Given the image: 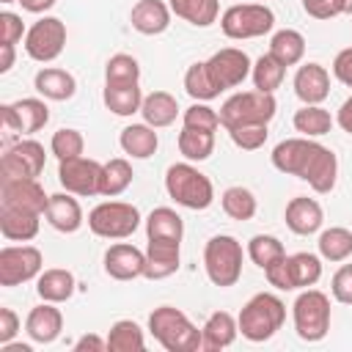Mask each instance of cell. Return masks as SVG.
I'll use <instances>...</instances> for the list:
<instances>
[{
	"label": "cell",
	"instance_id": "48",
	"mask_svg": "<svg viewBox=\"0 0 352 352\" xmlns=\"http://www.w3.org/2000/svg\"><path fill=\"white\" fill-rule=\"evenodd\" d=\"M330 292L338 302L352 305V264H344V267L336 270V275L330 280Z\"/></svg>",
	"mask_w": 352,
	"mask_h": 352
},
{
	"label": "cell",
	"instance_id": "55",
	"mask_svg": "<svg viewBox=\"0 0 352 352\" xmlns=\"http://www.w3.org/2000/svg\"><path fill=\"white\" fill-rule=\"evenodd\" d=\"M14 66V44H0V72L6 74Z\"/></svg>",
	"mask_w": 352,
	"mask_h": 352
},
{
	"label": "cell",
	"instance_id": "9",
	"mask_svg": "<svg viewBox=\"0 0 352 352\" xmlns=\"http://www.w3.org/2000/svg\"><path fill=\"white\" fill-rule=\"evenodd\" d=\"M272 25H275V14L261 3H239L226 8L220 16V28L228 38H256L270 33Z\"/></svg>",
	"mask_w": 352,
	"mask_h": 352
},
{
	"label": "cell",
	"instance_id": "18",
	"mask_svg": "<svg viewBox=\"0 0 352 352\" xmlns=\"http://www.w3.org/2000/svg\"><path fill=\"white\" fill-rule=\"evenodd\" d=\"M38 217H41V212L0 204V234L14 242H28L38 234V223H41Z\"/></svg>",
	"mask_w": 352,
	"mask_h": 352
},
{
	"label": "cell",
	"instance_id": "34",
	"mask_svg": "<svg viewBox=\"0 0 352 352\" xmlns=\"http://www.w3.org/2000/svg\"><path fill=\"white\" fill-rule=\"evenodd\" d=\"M143 330L132 319H118L107 333V349L110 352H143Z\"/></svg>",
	"mask_w": 352,
	"mask_h": 352
},
{
	"label": "cell",
	"instance_id": "44",
	"mask_svg": "<svg viewBox=\"0 0 352 352\" xmlns=\"http://www.w3.org/2000/svg\"><path fill=\"white\" fill-rule=\"evenodd\" d=\"M220 204L231 220H250L256 214V195L248 187H228L223 192Z\"/></svg>",
	"mask_w": 352,
	"mask_h": 352
},
{
	"label": "cell",
	"instance_id": "41",
	"mask_svg": "<svg viewBox=\"0 0 352 352\" xmlns=\"http://www.w3.org/2000/svg\"><path fill=\"white\" fill-rule=\"evenodd\" d=\"M250 74H253V85H256L258 91L275 94V88H280V82H283V77H286V66L278 63V60L267 52V55H261V58L253 63Z\"/></svg>",
	"mask_w": 352,
	"mask_h": 352
},
{
	"label": "cell",
	"instance_id": "53",
	"mask_svg": "<svg viewBox=\"0 0 352 352\" xmlns=\"http://www.w3.org/2000/svg\"><path fill=\"white\" fill-rule=\"evenodd\" d=\"M302 8L316 16V19H330L333 16V8H330V0H302Z\"/></svg>",
	"mask_w": 352,
	"mask_h": 352
},
{
	"label": "cell",
	"instance_id": "52",
	"mask_svg": "<svg viewBox=\"0 0 352 352\" xmlns=\"http://www.w3.org/2000/svg\"><path fill=\"white\" fill-rule=\"evenodd\" d=\"M102 349H107V341L94 333H85L74 341V352H102Z\"/></svg>",
	"mask_w": 352,
	"mask_h": 352
},
{
	"label": "cell",
	"instance_id": "40",
	"mask_svg": "<svg viewBox=\"0 0 352 352\" xmlns=\"http://www.w3.org/2000/svg\"><path fill=\"white\" fill-rule=\"evenodd\" d=\"M184 88H187V94H190L195 102H209V99L220 96V88L214 85V80H212V74H209V69H206V60H198V63H192V66L187 69V74H184Z\"/></svg>",
	"mask_w": 352,
	"mask_h": 352
},
{
	"label": "cell",
	"instance_id": "6",
	"mask_svg": "<svg viewBox=\"0 0 352 352\" xmlns=\"http://www.w3.org/2000/svg\"><path fill=\"white\" fill-rule=\"evenodd\" d=\"M204 267L214 286H234L242 275V245L228 234L212 236L204 248Z\"/></svg>",
	"mask_w": 352,
	"mask_h": 352
},
{
	"label": "cell",
	"instance_id": "21",
	"mask_svg": "<svg viewBox=\"0 0 352 352\" xmlns=\"http://www.w3.org/2000/svg\"><path fill=\"white\" fill-rule=\"evenodd\" d=\"M60 330H63V316L55 308V302H47V300L36 305L25 319V333L36 344H52L60 336Z\"/></svg>",
	"mask_w": 352,
	"mask_h": 352
},
{
	"label": "cell",
	"instance_id": "12",
	"mask_svg": "<svg viewBox=\"0 0 352 352\" xmlns=\"http://www.w3.org/2000/svg\"><path fill=\"white\" fill-rule=\"evenodd\" d=\"M47 154L38 140H19L0 157V179H36L44 170Z\"/></svg>",
	"mask_w": 352,
	"mask_h": 352
},
{
	"label": "cell",
	"instance_id": "28",
	"mask_svg": "<svg viewBox=\"0 0 352 352\" xmlns=\"http://www.w3.org/2000/svg\"><path fill=\"white\" fill-rule=\"evenodd\" d=\"M157 146H160V138L148 124H129L121 129V148L135 160H148L157 151Z\"/></svg>",
	"mask_w": 352,
	"mask_h": 352
},
{
	"label": "cell",
	"instance_id": "35",
	"mask_svg": "<svg viewBox=\"0 0 352 352\" xmlns=\"http://www.w3.org/2000/svg\"><path fill=\"white\" fill-rule=\"evenodd\" d=\"M170 11L195 28H209L217 19V0H170Z\"/></svg>",
	"mask_w": 352,
	"mask_h": 352
},
{
	"label": "cell",
	"instance_id": "19",
	"mask_svg": "<svg viewBox=\"0 0 352 352\" xmlns=\"http://www.w3.org/2000/svg\"><path fill=\"white\" fill-rule=\"evenodd\" d=\"M179 245L173 239H148L146 245V270L148 280H162L179 270Z\"/></svg>",
	"mask_w": 352,
	"mask_h": 352
},
{
	"label": "cell",
	"instance_id": "13",
	"mask_svg": "<svg viewBox=\"0 0 352 352\" xmlns=\"http://www.w3.org/2000/svg\"><path fill=\"white\" fill-rule=\"evenodd\" d=\"M58 182L63 184L66 192L72 195H99L102 184V165L91 157H72L60 160L58 165Z\"/></svg>",
	"mask_w": 352,
	"mask_h": 352
},
{
	"label": "cell",
	"instance_id": "56",
	"mask_svg": "<svg viewBox=\"0 0 352 352\" xmlns=\"http://www.w3.org/2000/svg\"><path fill=\"white\" fill-rule=\"evenodd\" d=\"M19 3H22L25 11H33V14H41V11L55 6V0H19Z\"/></svg>",
	"mask_w": 352,
	"mask_h": 352
},
{
	"label": "cell",
	"instance_id": "29",
	"mask_svg": "<svg viewBox=\"0 0 352 352\" xmlns=\"http://www.w3.org/2000/svg\"><path fill=\"white\" fill-rule=\"evenodd\" d=\"M286 275H289V289H308L322 278V261L314 253H294L286 256Z\"/></svg>",
	"mask_w": 352,
	"mask_h": 352
},
{
	"label": "cell",
	"instance_id": "59",
	"mask_svg": "<svg viewBox=\"0 0 352 352\" xmlns=\"http://www.w3.org/2000/svg\"><path fill=\"white\" fill-rule=\"evenodd\" d=\"M0 3H19V0H0Z\"/></svg>",
	"mask_w": 352,
	"mask_h": 352
},
{
	"label": "cell",
	"instance_id": "42",
	"mask_svg": "<svg viewBox=\"0 0 352 352\" xmlns=\"http://www.w3.org/2000/svg\"><path fill=\"white\" fill-rule=\"evenodd\" d=\"M248 256H250V261H253L256 267L267 270L272 261H278V258L286 256V248H283V242H280L278 236H272V234H256V236L248 242Z\"/></svg>",
	"mask_w": 352,
	"mask_h": 352
},
{
	"label": "cell",
	"instance_id": "43",
	"mask_svg": "<svg viewBox=\"0 0 352 352\" xmlns=\"http://www.w3.org/2000/svg\"><path fill=\"white\" fill-rule=\"evenodd\" d=\"M140 80V63L126 55V52H118L107 60L104 66V82L107 85H132Z\"/></svg>",
	"mask_w": 352,
	"mask_h": 352
},
{
	"label": "cell",
	"instance_id": "50",
	"mask_svg": "<svg viewBox=\"0 0 352 352\" xmlns=\"http://www.w3.org/2000/svg\"><path fill=\"white\" fill-rule=\"evenodd\" d=\"M333 74H336L346 88H352V47H346V50H341V52L336 55V60H333Z\"/></svg>",
	"mask_w": 352,
	"mask_h": 352
},
{
	"label": "cell",
	"instance_id": "58",
	"mask_svg": "<svg viewBox=\"0 0 352 352\" xmlns=\"http://www.w3.org/2000/svg\"><path fill=\"white\" fill-rule=\"evenodd\" d=\"M0 352H33V346H30V344H11V341H8V344H3Z\"/></svg>",
	"mask_w": 352,
	"mask_h": 352
},
{
	"label": "cell",
	"instance_id": "51",
	"mask_svg": "<svg viewBox=\"0 0 352 352\" xmlns=\"http://www.w3.org/2000/svg\"><path fill=\"white\" fill-rule=\"evenodd\" d=\"M19 330V316L11 308H0V344H8Z\"/></svg>",
	"mask_w": 352,
	"mask_h": 352
},
{
	"label": "cell",
	"instance_id": "49",
	"mask_svg": "<svg viewBox=\"0 0 352 352\" xmlns=\"http://www.w3.org/2000/svg\"><path fill=\"white\" fill-rule=\"evenodd\" d=\"M25 33L28 30H25V25H22V19L16 14H11V11L0 14V44H16Z\"/></svg>",
	"mask_w": 352,
	"mask_h": 352
},
{
	"label": "cell",
	"instance_id": "54",
	"mask_svg": "<svg viewBox=\"0 0 352 352\" xmlns=\"http://www.w3.org/2000/svg\"><path fill=\"white\" fill-rule=\"evenodd\" d=\"M336 121H338V126L344 129V132H349L352 135V96L338 107V116H336Z\"/></svg>",
	"mask_w": 352,
	"mask_h": 352
},
{
	"label": "cell",
	"instance_id": "2",
	"mask_svg": "<svg viewBox=\"0 0 352 352\" xmlns=\"http://www.w3.org/2000/svg\"><path fill=\"white\" fill-rule=\"evenodd\" d=\"M151 336L168 349V352H198L204 349V333L187 319L184 311L173 305H160L148 316Z\"/></svg>",
	"mask_w": 352,
	"mask_h": 352
},
{
	"label": "cell",
	"instance_id": "38",
	"mask_svg": "<svg viewBox=\"0 0 352 352\" xmlns=\"http://www.w3.org/2000/svg\"><path fill=\"white\" fill-rule=\"evenodd\" d=\"M294 129L305 138H319L333 129V116L319 104H305L294 113Z\"/></svg>",
	"mask_w": 352,
	"mask_h": 352
},
{
	"label": "cell",
	"instance_id": "27",
	"mask_svg": "<svg viewBox=\"0 0 352 352\" xmlns=\"http://www.w3.org/2000/svg\"><path fill=\"white\" fill-rule=\"evenodd\" d=\"M140 113L146 118L148 126L160 129V126H168L176 121L179 116V102L173 94L168 91H151L148 96H143V104H140Z\"/></svg>",
	"mask_w": 352,
	"mask_h": 352
},
{
	"label": "cell",
	"instance_id": "8",
	"mask_svg": "<svg viewBox=\"0 0 352 352\" xmlns=\"http://www.w3.org/2000/svg\"><path fill=\"white\" fill-rule=\"evenodd\" d=\"M294 327L302 341H322L330 330V300L319 289H305L294 300Z\"/></svg>",
	"mask_w": 352,
	"mask_h": 352
},
{
	"label": "cell",
	"instance_id": "16",
	"mask_svg": "<svg viewBox=\"0 0 352 352\" xmlns=\"http://www.w3.org/2000/svg\"><path fill=\"white\" fill-rule=\"evenodd\" d=\"M0 204H11L44 214L50 195L36 179H0Z\"/></svg>",
	"mask_w": 352,
	"mask_h": 352
},
{
	"label": "cell",
	"instance_id": "11",
	"mask_svg": "<svg viewBox=\"0 0 352 352\" xmlns=\"http://www.w3.org/2000/svg\"><path fill=\"white\" fill-rule=\"evenodd\" d=\"M44 258L33 245H8L0 250V286H19L41 275Z\"/></svg>",
	"mask_w": 352,
	"mask_h": 352
},
{
	"label": "cell",
	"instance_id": "36",
	"mask_svg": "<svg viewBox=\"0 0 352 352\" xmlns=\"http://www.w3.org/2000/svg\"><path fill=\"white\" fill-rule=\"evenodd\" d=\"M132 165L124 160V157H116L110 162L102 165V184H99V195H121L129 184H132Z\"/></svg>",
	"mask_w": 352,
	"mask_h": 352
},
{
	"label": "cell",
	"instance_id": "32",
	"mask_svg": "<svg viewBox=\"0 0 352 352\" xmlns=\"http://www.w3.org/2000/svg\"><path fill=\"white\" fill-rule=\"evenodd\" d=\"M146 236L148 239H173V242H182L184 236V223L182 217L168 209V206H157L148 217H146Z\"/></svg>",
	"mask_w": 352,
	"mask_h": 352
},
{
	"label": "cell",
	"instance_id": "1",
	"mask_svg": "<svg viewBox=\"0 0 352 352\" xmlns=\"http://www.w3.org/2000/svg\"><path fill=\"white\" fill-rule=\"evenodd\" d=\"M272 165L280 173L300 176L316 192H330L336 187L338 160H336V154L327 146H322V143H316L311 138H289V140H280L272 148Z\"/></svg>",
	"mask_w": 352,
	"mask_h": 352
},
{
	"label": "cell",
	"instance_id": "17",
	"mask_svg": "<svg viewBox=\"0 0 352 352\" xmlns=\"http://www.w3.org/2000/svg\"><path fill=\"white\" fill-rule=\"evenodd\" d=\"M146 270V253L135 245L118 242L104 250V272L116 280H132L140 278Z\"/></svg>",
	"mask_w": 352,
	"mask_h": 352
},
{
	"label": "cell",
	"instance_id": "30",
	"mask_svg": "<svg viewBox=\"0 0 352 352\" xmlns=\"http://www.w3.org/2000/svg\"><path fill=\"white\" fill-rule=\"evenodd\" d=\"M36 292L47 302H63L74 294V275L69 270H60V267L44 270L36 280Z\"/></svg>",
	"mask_w": 352,
	"mask_h": 352
},
{
	"label": "cell",
	"instance_id": "26",
	"mask_svg": "<svg viewBox=\"0 0 352 352\" xmlns=\"http://www.w3.org/2000/svg\"><path fill=\"white\" fill-rule=\"evenodd\" d=\"M201 333H204V349L217 352V349H226L234 344V338L239 333V322L228 311H214L206 319V324L201 327Z\"/></svg>",
	"mask_w": 352,
	"mask_h": 352
},
{
	"label": "cell",
	"instance_id": "7",
	"mask_svg": "<svg viewBox=\"0 0 352 352\" xmlns=\"http://www.w3.org/2000/svg\"><path fill=\"white\" fill-rule=\"evenodd\" d=\"M140 226L138 206L126 201H104L88 212V228L104 239H124Z\"/></svg>",
	"mask_w": 352,
	"mask_h": 352
},
{
	"label": "cell",
	"instance_id": "25",
	"mask_svg": "<svg viewBox=\"0 0 352 352\" xmlns=\"http://www.w3.org/2000/svg\"><path fill=\"white\" fill-rule=\"evenodd\" d=\"M33 85H36V91H38L44 99H52V102H66V99H72L74 91H77V80H74L66 69H55V66L36 72Z\"/></svg>",
	"mask_w": 352,
	"mask_h": 352
},
{
	"label": "cell",
	"instance_id": "45",
	"mask_svg": "<svg viewBox=\"0 0 352 352\" xmlns=\"http://www.w3.org/2000/svg\"><path fill=\"white\" fill-rule=\"evenodd\" d=\"M50 148H52V154L58 157V160H72V157H80L82 154V148H85V140H82V135L77 132V129H58L55 135H52V140H50Z\"/></svg>",
	"mask_w": 352,
	"mask_h": 352
},
{
	"label": "cell",
	"instance_id": "14",
	"mask_svg": "<svg viewBox=\"0 0 352 352\" xmlns=\"http://www.w3.org/2000/svg\"><path fill=\"white\" fill-rule=\"evenodd\" d=\"M206 69H209L214 85H217L220 91H226V88L242 85V80L250 74L253 66H250L248 52H242V50H236V47H226V50H217V52L206 60Z\"/></svg>",
	"mask_w": 352,
	"mask_h": 352
},
{
	"label": "cell",
	"instance_id": "37",
	"mask_svg": "<svg viewBox=\"0 0 352 352\" xmlns=\"http://www.w3.org/2000/svg\"><path fill=\"white\" fill-rule=\"evenodd\" d=\"M179 151H182L190 162L206 160V157L214 151V132L182 126V132H179Z\"/></svg>",
	"mask_w": 352,
	"mask_h": 352
},
{
	"label": "cell",
	"instance_id": "47",
	"mask_svg": "<svg viewBox=\"0 0 352 352\" xmlns=\"http://www.w3.org/2000/svg\"><path fill=\"white\" fill-rule=\"evenodd\" d=\"M184 126H192V129H206V132H214L220 126V113H214L212 107H206L204 102H195L184 110Z\"/></svg>",
	"mask_w": 352,
	"mask_h": 352
},
{
	"label": "cell",
	"instance_id": "33",
	"mask_svg": "<svg viewBox=\"0 0 352 352\" xmlns=\"http://www.w3.org/2000/svg\"><path fill=\"white\" fill-rule=\"evenodd\" d=\"M102 99H104V107L113 110L116 116H132L143 104V94H140L138 82H132V85H107L104 82Z\"/></svg>",
	"mask_w": 352,
	"mask_h": 352
},
{
	"label": "cell",
	"instance_id": "24",
	"mask_svg": "<svg viewBox=\"0 0 352 352\" xmlns=\"http://www.w3.org/2000/svg\"><path fill=\"white\" fill-rule=\"evenodd\" d=\"M44 217H47V223L55 231H63V234H74L82 226V209H80L77 198H72V192H55V195H50V204L44 209Z\"/></svg>",
	"mask_w": 352,
	"mask_h": 352
},
{
	"label": "cell",
	"instance_id": "3",
	"mask_svg": "<svg viewBox=\"0 0 352 352\" xmlns=\"http://www.w3.org/2000/svg\"><path fill=\"white\" fill-rule=\"evenodd\" d=\"M283 319H286V305L275 297V294H270V292H258V294H253L245 305H242V311H239V333L248 338V341H267V338H272L278 330H280V324H283Z\"/></svg>",
	"mask_w": 352,
	"mask_h": 352
},
{
	"label": "cell",
	"instance_id": "57",
	"mask_svg": "<svg viewBox=\"0 0 352 352\" xmlns=\"http://www.w3.org/2000/svg\"><path fill=\"white\" fill-rule=\"evenodd\" d=\"M330 8H333V16L352 14V0H330Z\"/></svg>",
	"mask_w": 352,
	"mask_h": 352
},
{
	"label": "cell",
	"instance_id": "4",
	"mask_svg": "<svg viewBox=\"0 0 352 352\" xmlns=\"http://www.w3.org/2000/svg\"><path fill=\"white\" fill-rule=\"evenodd\" d=\"M165 190L168 195L187 209H206L214 201V187L209 182L206 173H201L198 168H192L190 162H173L165 173Z\"/></svg>",
	"mask_w": 352,
	"mask_h": 352
},
{
	"label": "cell",
	"instance_id": "10",
	"mask_svg": "<svg viewBox=\"0 0 352 352\" xmlns=\"http://www.w3.org/2000/svg\"><path fill=\"white\" fill-rule=\"evenodd\" d=\"M63 47H66V25L58 16H44L36 25H30L25 33V52L38 63L55 60L63 52Z\"/></svg>",
	"mask_w": 352,
	"mask_h": 352
},
{
	"label": "cell",
	"instance_id": "39",
	"mask_svg": "<svg viewBox=\"0 0 352 352\" xmlns=\"http://www.w3.org/2000/svg\"><path fill=\"white\" fill-rule=\"evenodd\" d=\"M316 245H319V253L327 261H344V258L352 256V231L341 228V226H333V228L319 234Z\"/></svg>",
	"mask_w": 352,
	"mask_h": 352
},
{
	"label": "cell",
	"instance_id": "15",
	"mask_svg": "<svg viewBox=\"0 0 352 352\" xmlns=\"http://www.w3.org/2000/svg\"><path fill=\"white\" fill-rule=\"evenodd\" d=\"M0 118L6 129L33 135L50 121V107L41 99H16L0 107Z\"/></svg>",
	"mask_w": 352,
	"mask_h": 352
},
{
	"label": "cell",
	"instance_id": "22",
	"mask_svg": "<svg viewBox=\"0 0 352 352\" xmlns=\"http://www.w3.org/2000/svg\"><path fill=\"white\" fill-rule=\"evenodd\" d=\"M129 22L143 36H160L170 25V6H165L162 0H138L132 6Z\"/></svg>",
	"mask_w": 352,
	"mask_h": 352
},
{
	"label": "cell",
	"instance_id": "20",
	"mask_svg": "<svg viewBox=\"0 0 352 352\" xmlns=\"http://www.w3.org/2000/svg\"><path fill=\"white\" fill-rule=\"evenodd\" d=\"M294 94L305 104H319L330 94V74L322 63H302L294 74Z\"/></svg>",
	"mask_w": 352,
	"mask_h": 352
},
{
	"label": "cell",
	"instance_id": "31",
	"mask_svg": "<svg viewBox=\"0 0 352 352\" xmlns=\"http://www.w3.org/2000/svg\"><path fill=\"white\" fill-rule=\"evenodd\" d=\"M270 55L283 63V66H294L302 60L305 55V38L300 30H292V28H283L278 30L272 38H270Z\"/></svg>",
	"mask_w": 352,
	"mask_h": 352
},
{
	"label": "cell",
	"instance_id": "5",
	"mask_svg": "<svg viewBox=\"0 0 352 352\" xmlns=\"http://www.w3.org/2000/svg\"><path fill=\"white\" fill-rule=\"evenodd\" d=\"M275 96L267 91H242L223 102L220 107V124L226 129L242 126V124H270L275 116Z\"/></svg>",
	"mask_w": 352,
	"mask_h": 352
},
{
	"label": "cell",
	"instance_id": "46",
	"mask_svg": "<svg viewBox=\"0 0 352 352\" xmlns=\"http://www.w3.org/2000/svg\"><path fill=\"white\" fill-rule=\"evenodd\" d=\"M228 135H231V140L239 148L256 151V148H261L267 143V135L270 132H267V124H242V126H231Z\"/></svg>",
	"mask_w": 352,
	"mask_h": 352
},
{
	"label": "cell",
	"instance_id": "23",
	"mask_svg": "<svg viewBox=\"0 0 352 352\" xmlns=\"http://www.w3.org/2000/svg\"><path fill=\"white\" fill-rule=\"evenodd\" d=\"M322 220H324V212H322L319 201H314L308 195H297L286 204V226L300 236H308V234L319 231Z\"/></svg>",
	"mask_w": 352,
	"mask_h": 352
}]
</instances>
